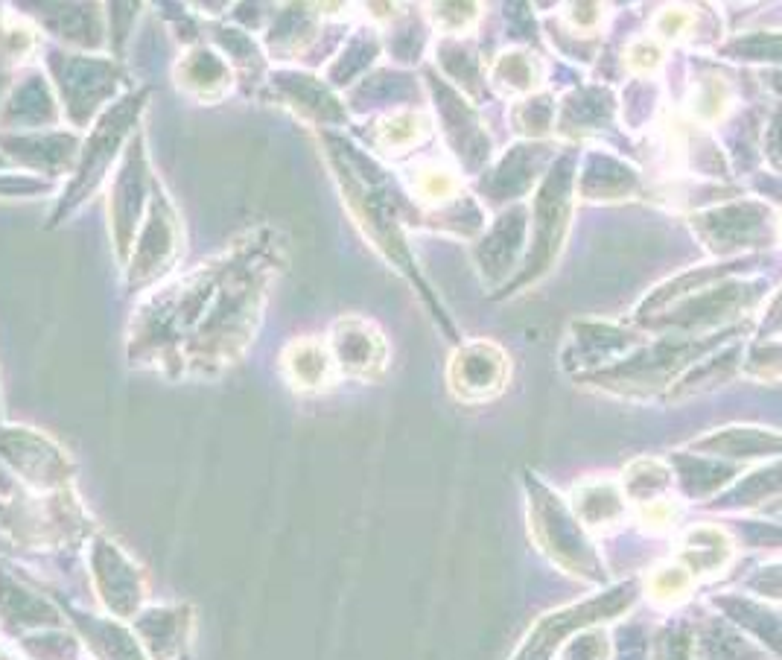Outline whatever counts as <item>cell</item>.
I'll return each mask as SVG.
<instances>
[{
    "label": "cell",
    "mask_w": 782,
    "mask_h": 660,
    "mask_svg": "<svg viewBox=\"0 0 782 660\" xmlns=\"http://www.w3.org/2000/svg\"><path fill=\"white\" fill-rule=\"evenodd\" d=\"M450 377H453V389H456L462 398L479 401V398L494 395L499 386H502L505 360H502V354H499L494 345L476 342V345L464 348L462 354L453 360Z\"/></svg>",
    "instance_id": "6da1fadb"
},
{
    "label": "cell",
    "mask_w": 782,
    "mask_h": 660,
    "mask_svg": "<svg viewBox=\"0 0 782 660\" xmlns=\"http://www.w3.org/2000/svg\"><path fill=\"white\" fill-rule=\"evenodd\" d=\"M333 342H336V357H339L345 371L371 374L386 363V345H383L380 333L368 328L365 322H356V319L342 322L336 328Z\"/></svg>",
    "instance_id": "7a4b0ae2"
},
{
    "label": "cell",
    "mask_w": 782,
    "mask_h": 660,
    "mask_svg": "<svg viewBox=\"0 0 782 660\" xmlns=\"http://www.w3.org/2000/svg\"><path fill=\"white\" fill-rule=\"evenodd\" d=\"M289 377L301 389H316L324 380H330V357L324 354L319 342H295L286 354Z\"/></svg>",
    "instance_id": "3957f363"
},
{
    "label": "cell",
    "mask_w": 782,
    "mask_h": 660,
    "mask_svg": "<svg viewBox=\"0 0 782 660\" xmlns=\"http://www.w3.org/2000/svg\"><path fill=\"white\" fill-rule=\"evenodd\" d=\"M683 555L689 558V573L695 570H718L727 555H730V541L724 532L718 529H695L686 535V544H683Z\"/></svg>",
    "instance_id": "277c9868"
},
{
    "label": "cell",
    "mask_w": 782,
    "mask_h": 660,
    "mask_svg": "<svg viewBox=\"0 0 782 660\" xmlns=\"http://www.w3.org/2000/svg\"><path fill=\"white\" fill-rule=\"evenodd\" d=\"M727 109H730V88L721 79H704L695 85L692 100H689V111L695 120L715 123L727 114Z\"/></svg>",
    "instance_id": "5b68a950"
},
{
    "label": "cell",
    "mask_w": 782,
    "mask_h": 660,
    "mask_svg": "<svg viewBox=\"0 0 782 660\" xmlns=\"http://www.w3.org/2000/svg\"><path fill=\"white\" fill-rule=\"evenodd\" d=\"M429 132V120L415 114V111H406V114H394L389 117L383 126H380V138L389 149H406L418 141H424Z\"/></svg>",
    "instance_id": "8992f818"
},
{
    "label": "cell",
    "mask_w": 782,
    "mask_h": 660,
    "mask_svg": "<svg viewBox=\"0 0 782 660\" xmlns=\"http://www.w3.org/2000/svg\"><path fill=\"white\" fill-rule=\"evenodd\" d=\"M692 587V573L680 564H666V567H657L648 579V593L654 602L660 605H675L680 602Z\"/></svg>",
    "instance_id": "52a82bcc"
},
{
    "label": "cell",
    "mask_w": 782,
    "mask_h": 660,
    "mask_svg": "<svg viewBox=\"0 0 782 660\" xmlns=\"http://www.w3.org/2000/svg\"><path fill=\"white\" fill-rule=\"evenodd\" d=\"M415 190H418V199H424L429 205H444L447 199H453L459 193V179L447 167H427L418 173Z\"/></svg>",
    "instance_id": "ba28073f"
},
{
    "label": "cell",
    "mask_w": 782,
    "mask_h": 660,
    "mask_svg": "<svg viewBox=\"0 0 782 660\" xmlns=\"http://www.w3.org/2000/svg\"><path fill=\"white\" fill-rule=\"evenodd\" d=\"M660 62H663V50H660V44H654V41H648V38L634 41V44L628 47V53H625V65H628L634 74H651V71L660 68Z\"/></svg>",
    "instance_id": "9c48e42d"
},
{
    "label": "cell",
    "mask_w": 782,
    "mask_h": 660,
    "mask_svg": "<svg viewBox=\"0 0 782 660\" xmlns=\"http://www.w3.org/2000/svg\"><path fill=\"white\" fill-rule=\"evenodd\" d=\"M657 33L663 38H683L689 30H692V12L689 9H680V6H672V9H663L654 21Z\"/></svg>",
    "instance_id": "30bf717a"
},
{
    "label": "cell",
    "mask_w": 782,
    "mask_h": 660,
    "mask_svg": "<svg viewBox=\"0 0 782 660\" xmlns=\"http://www.w3.org/2000/svg\"><path fill=\"white\" fill-rule=\"evenodd\" d=\"M476 18H479V9L473 3H441V9H435V21L450 30H462Z\"/></svg>",
    "instance_id": "8fae6325"
},
{
    "label": "cell",
    "mask_w": 782,
    "mask_h": 660,
    "mask_svg": "<svg viewBox=\"0 0 782 660\" xmlns=\"http://www.w3.org/2000/svg\"><path fill=\"white\" fill-rule=\"evenodd\" d=\"M642 520L651 529H666L675 523V506L669 500H648V506L642 509Z\"/></svg>",
    "instance_id": "7c38bea8"
},
{
    "label": "cell",
    "mask_w": 782,
    "mask_h": 660,
    "mask_svg": "<svg viewBox=\"0 0 782 660\" xmlns=\"http://www.w3.org/2000/svg\"><path fill=\"white\" fill-rule=\"evenodd\" d=\"M599 18H602V12H599V6H593V3H581V6H572V9H569V21H572V27H578V30H593V27L599 24Z\"/></svg>",
    "instance_id": "4fadbf2b"
}]
</instances>
